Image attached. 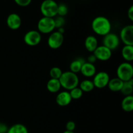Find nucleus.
<instances>
[{
	"label": "nucleus",
	"mask_w": 133,
	"mask_h": 133,
	"mask_svg": "<svg viewBox=\"0 0 133 133\" xmlns=\"http://www.w3.org/2000/svg\"><path fill=\"white\" fill-rule=\"evenodd\" d=\"M86 61H84V58H78L74 60L72 62L70 63V71L74 73V74H77V73L80 72L82 66L83 64Z\"/></svg>",
	"instance_id": "6ab92c4d"
},
{
	"label": "nucleus",
	"mask_w": 133,
	"mask_h": 133,
	"mask_svg": "<svg viewBox=\"0 0 133 133\" xmlns=\"http://www.w3.org/2000/svg\"><path fill=\"white\" fill-rule=\"evenodd\" d=\"M72 99L68 91H62L59 92L56 97V103L61 107L68 106L71 103Z\"/></svg>",
	"instance_id": "ddd939ff"
},
{
	"label": "nucleus",
	"mask_w": 133,
	"mask_h": 133,
	"mask_svg": "<svg viewBox=\"0 0 133 133\" xmlns=\"http://www.w3.org/2000/svg\"><path fill=\"white\" fill-rule=\"evenodd\" d=\"M58 3L55 0H44L40 5V12L43 16L54 18L57 16Z\"/></svg>",
	"instance_id": "7ed1b4c3"
},
{
	"label": "nucleus",
	"mask_w": 133,
	"mask_h": 133,
	"mask_svg": "<svg viewBox=\"0 0 133 133\" xmlns=\"http://www.w3.org/2000/svg\"><path fill=\"white\" fill-rule=\"evenodd\" d=\"M96 59L101 61H107L112 57V51L104 45H98L93 52Z\"/></svg>",
	"instance_id": "9b49d317"
},
{
	"label": "nucleus",
	"mask_w": 133,
	"mask_h": 133,
	"mask_svg": "<svg viewBox=\"0 0 133 133\" xmlns=\"http://www.w3.org/2000/svg\"><path fill=\"white\" fill-rule=\"evenodd\" d=\"M97 46H98V40L96 36L89 35L86 38L84 41V47L88 52L93 53Z\"/></svg>",
	"instance_id": "2eb2a0df"
},
{
	"label": "nucleus",
	"mask_w": 133,
	"mask_h": 133,
	"mask_svg": "<svg viewBox=\"0 0 133 133\" xmlns=\"http://www.w3.org/2000/svg\"><path fill=\"white\" fill-rule=\"evenodd\" d=\"M75 127H76V124H75V122H73V121H69V122H67V123L66 124V131H73V132H74V130L75 129Z\"/></svg>",
	"instance_id": "c85d7f7f"
},
{
	"label": "nucleus",
	"mask_w": 133,
	"mask_h": 133,
	"mask_svg": "<svg viewBox=\"0 0 133 133\" xmlns=\"http://www.w3.org/2000/svg\"><path fill=\"white\" fill-rule=\"evenodd\" d=\"M127 16H128V18L132 22L133 21V6L131 5V6L129 9L128 11H127Z\"/></svg>",
	"instance_id": "7c9ffc66"
},
{
	"label": "nucleus",
	"mask_w": 133,
	"mask_h": 133,
	"mask_svg": "<svg viewBox=\"0 0 133 133\" xmlns=\"http://www.w3.org/2000/svg\"><path fill=\"white\" fill-rule=\"evenodd\" d=\"M6 25L12 30H17L21 27L22 19L16 13H11L6 18Z\"/></svg>",
	"instance_id": "f8f14e48"
},
{
	"label": "nucleus",
	"mask_w": 133,
	"mask_h": 133,
	"mask_svg": "<svg viewBox=\"0 0 133 133\" xmlns=\"http://www.w3.org/2000/svg\"><path fill=\"white\" fill-rule=\"evenodd\" d=\"M122 57L129 62L133 61V45H124L122 50Z\"/></svg>",
	"instance_id": "aec40b11"
},
{
	"label": "nucleus",
	"mask_w": 133,
	"mask_h": 133,
	"mask_svg": "<svg viewBox=\"0 0 133 133\" xmlns=\"http://www.w3.org/2000/svg\"><path fill=\"white\" fill-rule=\"evenodd\" d=\"M109 75L106 71H99L96 73L94 76L93 83L94 87L99 89H102L107 87L109 82L110 81Z\"/></svg>",
	"instance_id": "423d86ee"
},
{
	"label": "nucleus",
	"mask_w": 133,
	"mask_h": 133,
	"mask_svg": "<svg viewBox=\"0 0 133 133\" xmlns=\"http://www.w3.org/2000/svg\"><path fill=\"white\" fill-rule=\"evenodd\" d=\"M80 72L86 77H92L96 74V68L94 64L85 62L82 66Z\"/></svg>",
	"instance_id": "4468645a"
},
{
	"label": "nucleus",
	"mask_w": 133,
	"mask_h": 133,
	"mask_svg": "<svg viewBox=\"0 0 133 133\" xmlns=\"http://www.w3.org/2000/svg\"><path fill=\"white\" fill-rule=\"evenodd\" d=\"M54 22H55V29L61 28V27H64L65 25V19L64 17L59 16H57L54 18Z\"/></svg>",
	"instance_id": "bb28decb"
},
{
	"label": "nucleus",
	"mask_w": 133,
	"mask_h": 133,
	"mask_svg": "<svg viewBox=\"0 0 133 133\" xmlns=\"http://www.w3.org/2000/svg\"><path fill=\"white\" fill-rule=\"evenodd\" d=\"M117 77L123 82H127L132 79L133 67L130 62H125L118 66L116 71Z\"/></svg>",
	"instance_id": "20e7f679"
},
{
	"label": "nucleus",
	"mask_w": 133,
	"mask_h": 133,
	"mask_svg": "<svg viewBox=\"0 0 133 133\" xmlns=\"http://www.w3.org/2000/svg\"><path fill=\"white\" fill-rule=\"evenodd\" d=\"M92 29L96 35L104 36L110 32L112 29L111 23L107 18L99 16L93 19Z\"/></svg>",
	"instance_id": "f257e3e1"
},
{
	"label": "nucleus",
	"mask_w": 133,
	"mask_h": 133,
	"mask_svg": "<svg viewBox=\"0 0 133 133\" xmlns=\"http://www.w3.org/2000/svg\"><path fill=\"white\" fill-rule=\"evenodd\" d=\"M37 28L40 33L51 34L55 29L54 18L43 16L38 22Z\"/></svg>",
	"instance_id": "39448f33"
},
{
	"label": "nucleus",
	"mask_w": 133,
	"mask_h": 133,
	"mask_svg": "<svg viewBox=\"0 0 133 133\" xmlns=\"http://www.w3.org/2000/svg\"><path fill=\"white\" fill-rule=\"evenodd\" d=\"M123 83L124 82L120 80L119 78H113V79H110L107 87L112 92H120L122 87H123Z\"/></svg>",
	"instance_id": "dca6fc26"
},
{
	"label": "nucleus",
	"mask_w": 133,
	"mask_h": 133,
	"mask_svg": "<svg viewBox=\"0 0 133 133\" xmlns=\"http://www.w3.org/2000/svg\"><path fill=\"white\" fill-rule=\"evenodd\" d=\"M24 42L29 46H35L39 44L41 42V33L36 30H31L28 31L24 35Z\"/></svg>",
	"instance_id": "9d476101"
},
{
	"label": "nucleus",
	"mask_w": 133,
	"mask_h": 133,
	"mask_svg": "<svg viewBox=\"0 0 133 133\" xmlns=\"http://www.w3.org/2000/svg\"><path fill=\"white\" fill-rule=\"evenodd\" d=\"M120 92L125 96L132 95L133 92V79L123 83Z\"/></svg>",
	"instance_id": "412c9836"
},
{
	"label": "nucleus",
	"mask_w": 133,
	"mask_h": 133,
	"mask_svg": "<svg viewBox=\"0 0 133 133\" xmlns=\"http://www.w3.org/2000/svg\"><path fill=\"white\" fill-rule=\"evenodd\" d=\"M58 80L61 83V88H64L66 90H71L73 88L77 87L79 84L77 75L70 71L62 72Z\"/></svg>",
	"instance_id": "f03ea898"
},
{
	"label": "nucleus",
	"mask_w": 133,
	"mask_h": 133,
	"mask_svg": "<svg viewBox=\"0 0 133 133\" xmlns=\"http://www.w3.org/2000/svg\"><path fill=\"white\" fill-rule=\"evenodd\" d=\"M70 91V92H70V94L72 99H79L80 98H81L83 95V92L78 87L73 88Z\"/></svg>",
	"instance_id": "b1692460"
},
{
	"label": "nucleus",
	"mask_w": 133,
	"mask_h": 133,
	"mask_svg": "<svg viewBox=\"0 0 133 133\" xmlns=\"http://www.w3.org/2000/svg\"><path fill=\"white\" fill-rule=\"evenodd\" d=\"M61 88V85L58 79H50L47 83V89L51 93H57Z\"/></svg>",
	"instance_id": "f3484780"
},
{
	"label": "nucleus",
	"mask_w": 133,
	"mask_h": 133,
	"mask_svg": "<svg viewBox=\"0 0 133 133\" xmlns=\"http://www.w3.org/2000/svg\"><path fill=\"white\" fill-rule=\"evenodd\" d=\"M122 109L127 112H130L133 110V96H125L122 101Z\"/></svg>",
	"instance_id": "a211bd4d"
},
{
	"label": "nucleus",
	"mask_w": 133,
	"mask_h": 133,
	"mask_svg": "<svg viewBox=\"0 0 133 133\" xmlns=\"http://www.w3.org/2000/svg\"><path fill=\"white\" fill-rule=\"evenodd\" d=\"M63 133H74V132H73V131H65Z\"/></svg>",
	"instance_id": "72a5a7b5"
},
{
	"label": "nucleus",
	"mask_w": 133,
	"mask_h": 133,
	"mask_svg": "<svg viewBox=\"0 0 133 133\" xmlns=\"http://www.w3.org/2000/svg\"><path fill=\"white\" fill-rule=\"evenodd\" d=\"M64 42V35L58 31H53L48 39V45L53 49H58L62 46Z\"/></svg>",
	"instance_id": "1a4fd4ad"
},
{
	"label": "nucleus",
	"mask_w": 133,
	"mask_h": 133,
	"mask_svg": "<svg viewBox=\"0 0 133 133\" xmlns=\"http://www.w3.org/2000/svg\"><path fill=\"white\" fill-rule=\"evenodd\" d=\"M14 1L18 6L25 7V6H27L28 5H29L32 0H14Z\"/></svg>",
	"instance_id": "cd10ccee"
},
{
	"label": "nucleus",
	"mask_w": 133,
	"mask_h": 133,
	"mask_svg": "<svg viewBox=\"0 0 133 133\" xmlns=\"http://www.w3.org/2000/svg\"><path fill=\"white\" fill-rule=\"evenodd\" d=\"M119 44H120V39L116 34L110 32L103 36V45L109 48L111 51L118 48Z\"/></svg>",
	"instance_id": "0eeeda50"
},
{
	"label": "nucleus",
	"mask_w": 133,
	"mask_h": 133,
	"mask_svg": "<svg viewBox=\"0 0 133 133\" xmlns=\"http://www.w3.org/2000/svg\"><path fill=\"white\" fill-rule=\"evenodd\" d=\"M64 27H61V28H58V32H59L60 33L62 34V35H64Z\"/></svg>",
	"instance_id": "473e14b6"
},
{
	"label": "nucleus",
	"mask_w": 133,
	"mask_h": 133,
	"mask_svg": "<svg viewBox=\"0 0 133 133\" xmlns=\"http://www.w3.org/2000/svg\"><path fill=\"white\" fill-rule=\"evenodd\" d=\"M96 61H97V59H96V57L93 53L88 56V58H87V62H89L91 64H94L96 62Z\"/></svg>",
	"instance_id": "2f4dec72"
},
{
	"label": "nucleus",
	"mask_w": 133,
	"mask_h": 133,
	"mask_svg": "<svg viewBox=\"0 0 133 133\" xmlns=\"http://www.w3.org/2000/svg\"><path fill=\"white\" fill-rule=\"evenodd\" d=\"M79 88L83 92H90L94 89L95 87L92 81L89 80V79H85L80 83Z\"/></svg>",
	"instance_id": "5701e85b"
},
{
	"label": "nucleus",
	"mask_w": 133,
	"mask_h": 133,
	"mask_svg": "<svg viewBox=\"0 0 133 133\" xmlns=\"http://www.w3.org/2000/svg\"><path fill=\"white\" fill-rule=\"evenodd\" d=\"M6 133H29V132L24 125L16 123L9 127Z\"/></svg>",
	"instance_id": "4be33fe9"
},
{
	"label": "nucleus",
	"mask_w": 133,
	"mask_h": 133,
	"mask_svg": "<svg viewBox=\"0 0 133 133\" xmlns=\"http://www.w3.org/2000/svg\"><path fill=\"white\" fill-rule=\"evenodd\" d=\"M68 12V8L67 5L64 3L58 4V9H57V16L64 17L67 15Z\"/></svg>",
	"instance_id": "a878e982"
},
{
	"label": "nucleus",
	"mask_w": 133,
	"mask_h": 133,
	"mask_svg": "<svg viewBox=\"0 0 133 133\" xmlns=\"http://www.w3.org/2000/svg\"><path fill=\"white\" fill-rule=\"evenodd\" d=\"M119 39L125 45H133V25H128L122 29Z\"/></svg>",
	"instance_id": "6e6552de"
},
{
	"label": "nucleus",
	"mask_w": 133,
	"mask_h": 133,
	"mask_svg": "<svg viewBox=\"0 0 133 133\" xmlns=\"http://www.w3.org/2000/svg\"><path fill=\"white\" fill-rule=\"evenodd\" d=\"M8 129L9 128L6 124L0 122V133H6Z\"/></svg>",
	"instance_id": "c756f323"
},
{
	"label": "nucleus",
	"mask_w": 133,
	"mask_h": 133,
	"mask_svg": "<svg viewBox=\"0 0 133 133\" xmlns=\"http://www.w3.org/2000/svg\"><path fill=\"white\" fill-rule=\"evenodd\" d=\"M62 74V70L58 67H53L49 71V75L51 77V79H59Z\"/></svg>",
	"instance_id": "393cba45"
}]
</instances>
